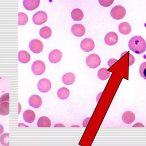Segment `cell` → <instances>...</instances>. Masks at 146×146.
Masks as SVG:
<instances>
[{
	"label": "cell",
	"mask_w": 146,
	"mask_h": 146,
	"mask_svg": "<svg viewBox=\"0 0 146 146\" xmlns=\"http://www.w3.org/2000/svg\"><path fill=\"white\" fill-rule=\"evenodd\" d=\"M128 46L132 51L140 54L145 51L146 42L141 36H134L129 40Z\"/></svg>",
	"instance_id": "cell-1"
},
{
	"label": "cell",
	"mask_w": 146,
	"mask_h": 146,
	"mask_svg": "<svg viewBox=\"0 0 146 146\" xmlns=\"http://www.w3.org/2000/svg\"><path fill=\"white\" fill-rule=\"evenodd\" d=\"M126 14L125 9L120 5H117L113 7L111 10V15L114 19L119 20L123 19Z\"/></svg>",
	"instance_id": "cell-2"
},
{
	"label": "cell",
	"mask_w": 146,
	"mask_h": 146,
	"mask_svg": "<svg viewBox=\"0 0 146 146\" xmlns=\"http://www.w3.org/2000/svg\"><path fill=\"white\" fill-rule=\"evenodd\" d=\"M86 63L90 68H95L100 64L101 59L96 54H92L87 57Z\"/></svg>",
	"instance_id": "cell-3"
},
{
	"label": "cell",
	"mask_w": 146,
	"mask_h": 146,
	"mask_svg": "<svg viewBox=\"0 0 146 146\" xmlns=\"http://www.w3.org/2000/svg\"><path fill=\"white\" fill-rule=\"evenodd\" d=\"M46 70L45 64L41 60L35 61L31 66V70L33 74L36 75L43 74Z\"/></svg>",
	"instance_id": "cell-4"
},
{
	"label": "cell",
	"mask_w": 146,
	"mask_h": 146,
	"mask_svg": "<svg viewBox=\"0 0 146 146\" xmlns=\"http://www.w3.org/2000/svg\"><path fill=\"white\" fill-rule=\"evenodd\" d=\"M47 20V15L43 11H38L35 13L33 17V22L37 25H42Z\"/></svg>",
	"instance_id": "cell-5"
},
{
	"label": "cell",
	"mask_w": 146,
	"mask_h": 146,
	"mask_svg": "<svg viewBox=\"0 0 146 146\" xmlns=\"http://www.w3.org/2000/svg\"><path fill=\"white\" fill-rule=\"evenodd\" d=\"M29 47L30 50L35 54L40 53L43 48V45L42 42L38 39H34L31 40L29 43Z\"/></svg>",
	"instance_id": "cell-6"
},
{
	"label": "cell",
	"mask_w": 146,
	"mask_h": 146,
	"mask_svg": "<svg viewBox=\"0 0 146 146\" xmlns=\"http://www.w3.org/2000/svg\"><path fill=\"white\" fill-rule=\"evenodd\" d=\"M95 43L94 40L90 38H86L83 39L80 43L81 49L85 52H89L94 50Z\"/></svg>",
	"instance_id": "cell-7"
},
{
	"label": "cell",
	"mask_w": 146,
	"mask_h": 146,
	"mask_svg": "<svg viewBox=\"0 0 146 146\" xmlns=\"http://www.w3.org/2000/svg\"><path fill=\"white\" fill-rule=\"evenodd\" d=\"M37 87L39 91L43 93H45L49 91V90L51 89V83L48 79L43 78L39 80Z\"/></svg>",
	"instance_id": "cell-8"
},
{
	"label": "cell",
	"mask_w": 146,
	"mask_h": 146,
	"mask_svg": "<svg viewBox=\"0 0 146 146\" xmlns=\"http://www.w3.org/2000/svg\"><path fill=\"white\" fill-rule=\"evenodd\" d=\"M118 41V36L115 32L108 33L104 37L105 43L109 46H113Z\"/></svg>",
	"instance_id": "cell-9"
},
{
	"label": "cell",
	"mask_w": 146,
	"mask_h": 146,
	"mask_svg": "<svg viewBox=\"0 0 146 146\" xmlns=\"http://www.w3.org/2000/svg\"><path fill=\"white\" fill-rule=\"evenodd\" d=\"M62 57V53L60 50L58 49L51 51L48 55V59L52 63H56L59 62L60 60Z\"/></svg>",
	"instance_id": "cell-10"
},
{
	"label": "cell",
	"mask_w": 146,
	"mask_h": 146,
	"mask_svg": "<svg viewBox=\"0 0 146 146\" xmlns=\"http://www.w3.org/2000/svg\"><path fill=\"white\" fill-rule=\"evenodd\" d=\"M71 32L75 36L80 37L84 35L86 29L82 24H75L71 27Z\"/></svg>",
	"instance_id": "cell-11"
},
{
	"label": "cell",
	"mask_w": 146,
	"mask_h": 146,
	"mask_svg": "<svg viewBox=\"0 0 146 146\" xmlns=\"http://www.w3.org/2000/svg\"><path fill=\"white\" fill-rule=\"evenodd\" d=\"M42 99L38 95H33L31 96L29 99V105L35 108H39L42 105Z\"/></svg>",
	"instance_id": "cell-12"
},
{
	"label": "cell",
	"mask_w": 146,
	"mask_h": 146,
	"mask_svg": "<svg viewBox=\"0 0 146 146\" xmlns=\"http://www.w3.org/2000/svg\"><path fill=\"white\" fill-rule=\"evenodd\" d=\"M40 3V0H23V5L27 10H33L36 9Z\"/></svg>",
	"instance_id": "cell-13"
},
{
	"label": "cell",
	"mask_w": 146,
	"mask_h": 146,
	"mask_svg": "<svg viewBox=\"0 0 146 146\" xmlns=\"http://www.w3.org/2000/svg\"><path fill=\"white\" fill-rule=\"evenodd\" d=\"M135 119V115L133 112L130 111H125L122 115V120L125 124H131Z\"/></svg>",
	"instance_id": "cell-14"
},
{
	"label": "cell",
	"mask_w": 146,
	"mask_h": 146,
	"mask_svg": "<svg viewBox=\"0 0 146 146\" xmlns=\"http://www.w3.org/2000/svg\"><path fill=\"white\" fill-rule=\"evenodd\" d=\"M75 75L72 72L64 74L62 76V82L64 84L71 85L74 83L75 80Z\"/></svg>",
	"instance_id": "cell-15"
},
{
	"label": "cell",
	"mask_w": 146,
	"mask_h": 146,
	"mask_svg": "<svg viewBox=\"0 0 146 146\" xmlns=\"http://www.w3.org/2000/svg\"><path fill=\"white\" fill-rule=\"evenodd\" d=\"M23 119L27 123H32L35 119V112L31 110H26L23 113Z\"/></svg>",
	"instance_id": "cell-16"
},
{
	"label": "cell",
	"mask_w": 146,
	"mask_h": 146,
	"mask_svg": "<svg viewBox=\"0 0 146 146\" xmlns=\"http://www.w3.org/2000/svg\"><path fill=\"white\" fill-rule=\"evenodd\" d=\"M118 30L123 35H127L131 31V27L127 22H122L119 25Z\"/></svg>",
	"instance_id": "cell-17"
},
{
	"label": "cell",
	"mask_w": 146,
	"mask_h": 146,
	"mask_svg": "<svg viewBox=\"0 0 146 146\" xmlns=\"http://www.w3.org/2000/svg\"><path fill=\"white\" fill-rule=\"evenodd\" d=\"M18 60L22 63H27L30 60V55L25 50H21L18 52Z\"/></svg>",
	"instance_id": "cell-18"
},
{
	"label": "cell",
	"mask_w": 146,
	"mask_h": 146,
	"mask_svg": "<svg viewBox=\"0 0 146 146\" xmlns=\"http://www.w3.org/2000/svg\"><path fill=\"white\" fill-rule=\"evenodd\" d=\"M71 15L72 19L75 21H81L84 17L83 13L80 9H74L71 12Z\"/></svg>",
	"instance_id": "cell-19"
},
{
	"label": "cell",
	"mask_w": 146,
	"mask_h": 146,
	"mask_svg": "<svg viewBox=\"0 0 146 146\" xmlns=\"http://www.w3.org/2000/svg\"><path fill=\"white\" fill-rule=\"evenodd\" d=\"M37 126L38 127H50L51 126V121L48 117L42 116L38 120Z\"/></svg>",
	"instance_id": "cell-20"
},
{
	"label": "cell",
	"mask_w": 146,
	"mask_h": 146,
	"mask_svg": "<svg viewBox=\"0 0 146 146\" xmlns=\"http://www.w3.org/2000/svg\"><path fill=\"white\" fill-rule=\"evenodd\" d=\"M51 29L48 26H44L39 30L40 36L44 39H48L51 35Z\"/></svg>",
	"instance_id": "cell-21"
},
{
	"label": "cell",
	"mask_w": 146,
	"mask_h": 146,
	"mask_svg": "<svg viewBox=\"0 0 146 146\" xmlns=\"http://www.w3.org/2000/svg\"><path fill=\"white\" fill-rule=\"evenodd\" d=\"M110 75V72L106 68H101L98 71V76L99 79L102 80H107Z\"/></svg>",
	"instance_id": "cell-22"
},
{
	"label": "cell",
	"mask_w": 146,
	"mask_h": 146,
	"mask_svg": "<svg viewBox=\"0 0 146 146\" xmlns=\"http://www.w3.org/2000/svg\"><path fill=\"white\" fill-rule=\"evenodd\" d=\"M70 95V91L68 88L66 87H62L59 88L57 91L58 97L64 100L67 99Z\"/></svg>",
	"instance_id": "cell-23"
},
{
	"label": "cell",
	"mask_w": 146,
	"mask_h": 146,
	"mask_svg": "<svg viewBox=\"0 0 146 146\" xmlns=\"http://www.w3.org/2000/svg\"><path fill=\"white\" fill-rule=\"evenodd\" d=\"M10 111V104L9 102H4L0 103V115H7Z\"/></svg>",
	"instance_id": "cell-24"
},
{
	"label": "cell",
	"mask_w": 146,
	"mask_h": 146,
	"mask_svg": "<svg viewBox=\"0 0 146 146\" xmlns=\"http://www.w3.org/2000/svg\"><path fill=\"white\" fill-rule=\"evenodd\" d=\"M28 21L27 15L22 12L18 13V25L19 26H23L26 25Z\"/></svg>",
	"instance_id": "cell-25"
},
{
	"label": "cell",
	"mask_w": 146,
	"mask_h": 146,
	"mask_svg": "<svg viewBox=\"0 0 146 146\" xmlns=\"http://www.w3.org/2000/svg\"><path fill=\"white\" fill-rule=\"evenodd\" d=\"M9 133H5L0 136V143L3 146H9Z\"/></svg>",
	"instance_id": "cell-26"
},
{
	"label": "cell",
	"mask_w": 146,
	"mask_h": 146,
	"mask_svg": "<svg viewBox=\"0 0 146 146\" xmlns=\"http://www.w3.org/2000/svg\"><path fill=\"white\" fill-rule=\"evenodd\" d=\"M139 72L140 76L144 79H146V62H144L141 64Z\"/></svg>",
	"instance_id": "cell-27"
},
{
	"label": "cell",
	"mask_w": 146,
	"mask_h": 146,
	"mask_svg": "<svg viewBox=\"0 0 146 146\" xmlns=\"http://www.w3.org/2000/svg\"><path fill=\"white\" fill-rule=\"evenodd\" d=\"M98 1L99 3L104 7H108L111 6L114 1V0H98Z\"/></svg>",
	"instance_id": "cell-28"
},
{
	"label": "cell",
	"mask_w": 146,
	"mask_h": 146,
	"mask_svg": "<svg viewBox=\"0 0 146 146\" xmlns=\"http://www.w3.org/2000/svg\"><path fill=\"white\" fill-rule=\"evenodd\" d=\"M4 102H9V94L6 93L2 95L0 97V103Z\"/></svg>",
	"instance_id": "cell-29"
},
{
	"label": "cell",
	"mask_w": 146,
	"mask_h": 146,
	"mask_svg": "<svg viewBox=\"0 0 146 146\" xmlns=\"http://www.w3.org/2000/svg\"><path fill=\"white\" fill-rule=\"evenodd\" d=\"M129 66H131L133 64L134 62H135V58L134 57L131 55V54H129Z\"/></svg>",
	"instance_id": "cell-30"
},
{
	"label": "cell",
	"mask_w": 146,
	"mask_h": 146,
	"mask_svg": "<svg viewBox=\"0 0 146 146\" xmlns=\"http://www.w3.org/2000/svg\"><path fill=\"white\" fill-rule=\"evenodd\" d=\"M143 127L144 125L141 124V123H136V124L133 125V127Z\"/></svg>",
	"instance_id": "cell-31"
},
{
	"label": "cell",
	"mask_w": 146,
	"mask_h": 146,
	"mask_svg": "<svg viewBox=\"0 0 146 146\" xmlns=\"http://www.w3.org/2000/svg\"><path fill=\"white\" fill-rule=\"evenodd\" d=\"M3 131H4L3 127L2 126V125H1V124H0V135H1L2 133H3Z\"/></svg>",
	"instance_id": "cell-32"
},
{
	"label": "cell",
	"mask_w": 146,
	"mask_h": 146,
	"mask_svg": "<svg viewBox=\"0 0 146 146\" xmlns=\"http://www.w3.org/2000/svg\"><path fill=\"white\" fill-rule=\"evenodd\" d=\"M0 146H1V145H0Z\"/></svg>",
	"instance_id": "cell-33"
}]
</instances>
